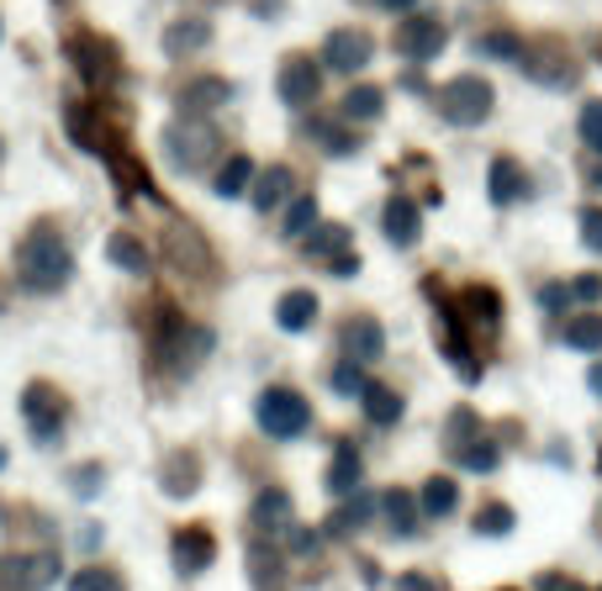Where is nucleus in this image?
Segmentation results:
<instances>
[{
    "instance_id": "nucleus-44",
    "label": "nucleus",
    "mask_w": 602,
    "mask_h": 591,
    "mask_svg": "<svg viewBox=\"0 0 602 591\" xmlns=\"http://www.w3.org/2000/svg\"><path fill=\"white\" fill-rule=\"evenodd\" d=\"M106 159H112V175H117L122 190H144V196H148V175H144V165H138L133 154H117V148H106Z\"/></svg>"
},
{
    "instance_id": "nucleus-52",
    "label": "nucleus",
    "mask_w": 602,
    "mask_h": 591,
    "mask_svg": "<svg viewBox=\"0 0 602 591\" xmlns=\"http://www.w3.org/2000/svg\"><path fill=\"white\" fill-rule=\"evenodd\" d=\"M571 302H602V275H577L571 281Z\"/></svg>"
},
{
    "instance_id": "nucleus-17",
    "label": "nucleus",
    "mask_w": 602,
    "mask_h": 591,
    "mask_svg": "<svg viewBox=\"0 0 602 591\" xmlns=\"http://www.w3.org/2000/svg\"><path fill=\"white\" fill-rule=\"evenodd\" d=\"M70 59H74V70L85 74L96 91H106V85L117 80V48L106 43V38H74Z\"/></svg>"
},
{
    "instance_id": "nucleus-25",
    "label": "nucleus",
    "mask_w": 602,
    "mask_h": 591,
    "mask_svg": "<svg viewBox=\"0 0 602 591\" xmlns=\"http://www.w3.org/2000/svg\"><path fill=\"white\" fill-rule=\"evenodd\" d=\"M317 291H307V285H296V291H286L281 302H275V323H281V333H307L317 323Z\"/></svg>"
},
{
    "instance_id": "nucleus-39",
    "label": "nucleus",
    "mask_w": 602,
    "mask_h": 591,
    "mask_svg": "<svg viewBox=\"0 0 602 591\" xmlns=\"http://www.w3.org/2000/svg\"><path fill=\"white\" fill-rule=\"evenodd\" d=\"M476 53L482 59H503V64H518V53H524V38L513 32V27H492L476 38Z\"/></svg>"
},
{
    "instance_id": "nucleus-58",
    "label": "nucleus",
    "mask_w": 602,
    "mask_h": 591,
    "mask_svg": "<svg viewBox=\"0 0 602 591\" xmlns=\"http://www.w3.org/2000/svg\"><path fill=\"white\" fill-rule=\"evenodd\" d=\"M6 460H11V454H6V450H0V471H6Z\"/></svg>"
},
{
    "instance_id": "nucleus-27",
    "label": "nucleus",
    "mask_w": 602,
    "mask_h": 591,
    "mask_svg": "<svg viewBox=\"0 0 602 591\" xmlns=\"http://www.w3.org/2000/svg\"><path fill=\"white\" fill-rule=\"evenodd\" d=\"M360 481H365V460H360V450L344 439L334 450V465H328V475H323V486L334 492V497H349V492H360Z\"/></svg>"
},
{
    "instance_id": "nucleus-30",
    "label": "nucleus",
    "mask_w": 602,
    "mask_h": 591,
    "mask_svg": "<svg viewBox=\"0 0 602 591\" xmlns=\"http://www.w3.org/2000/svg\"><path fill=\"white\" fill-rule=\"evenodd\" d=\"M386 112V91L381 85H349L344 101H338V117L349 122V127H365V122H376Z\"/></svg>"
},
{
    "instance_id": "nucleus-12",
    "label": "nucleus",
    "mask_w": 602,
    "mask_h": 591,
    "mask_svg": "<svg viewBox=\"0 0 602 591\" xmlns=\"http://www.w3.org/2000/svg\"><path fill=\"white\" fill-rule=\"evenodd\" d=\"M59 581V560L49 549L43 555H6L0 560V587L6 591H43Z\"/></svg>"
},
{
    "instance_id": "nucleus-13",
    "label": "nucleus",
    "mask_w": 602,
    "mask_h": 591,
    "mask_svg": "<svg viewBox=\"0 0 602 591\" xmlns=\"http://www.w3.org/2000/svg\"><path fill=\"white\" fill-rule=\"evenodd\" d=\"M381 233H386V243H391V249H402V254L418 249V238H423V207H418L412 196L397 190V196L381 207Z\"/></svg>"
},
{
    "instance_id": "nucleus-40",
    "label": "nucleus",
    "mask_w": 602,
    "mask_h": 591,
    "mask_svg": "<svg viewBox=\"0 0 602 591\" xmlns=\"http://www.w3.org/2000/svg\"><path fill=\"white\" fill-rule=\"evenodd\" d=\"M313 222H317V196H296L286 207V217H281V238H286V243H302V238L313 233Z\"/></svg>"
},
{
    "instance_id": "nucleus-56",
    "label": "nucleus",
    "mask_w": 602,
    "mask_h": 591,
    "mask_svg": "<svg viewBox=\"0 0 602 591\" xmlns=\"http://www.w3.org/2000/svg\"><path fill=\"white\" fill-rule=\"evenodd\" d=\"M587 386H592V391H598V397H602V359H598V365H592V370H587Z\"/></svg>"
},
{
    "instance_id": "nucleus-47",
    "label": "nucleus",
    "mask_w": 602,
    "mask_h": 591,
    "mask_svg": "<svg viewBox=\"0 0 602 591\" xmlns=\"http://www.w3.org/2000/svg\"><path fill=\"white\" fill-rule=\"evenodd\" d=\"M101 486H106V471H101V465H74V471H70V492L80 502H91Z\"/></svg>"
},
{
    "instance_id": "nucleus-2",
    "label": "nucleus",
    "mask_w": 602,
    "mask_h": 591,
    "mask_svg": "<svg viewBox=\"0 0 602 591\" xmlns=\"http://www.w3.org/2000/svg\"><path fill=\"white\" fill-rule=\"evenodd\" d=\"M154 355L165 359L175 376H191L196 365L212 355V328H196L169 302H159V312H154Z\"/></svg>"
},
{
    "instance_id": "nucleus-18",
    "label": "nucleus",
    "mask_w": 602,
    "mask_h": 591,
    "mask_svg": "<svg viewBox=\"0 0 602 591\" xmlns=\"http://www.w3.org/2000/svg\"><path fill=\"white\" fill-rule=\"evenodd\" d=\"M228 101H233V80H222V74H196L191 85H180V95H175L180 117H207Z\"/></svg>"
},
{
    "instance_id": "nucleus-33",
    "label": "nucleus",
    "mask_w": 602,
    "mask_h": 591,
    "mask_svg": "<svg viewBox=\"0 0 602 591\" xmlns=\"http://www.w3.org/2000/svg\"><path fill=\"white\" fill-rule=\"evenodd\" d=\"M64 122H70V138L80 143V148H91V154H106V148H112V133H106V122L96 117V106H70Z\"/></svg>"
},
{
    "instance_id": "nucleus-16",
    "label": "nucleus",
    "mask_w": 602,
    "mask_h": 591,
    "mask_svg": "<svg viewBox=\"0 0 602 591\" xmlns=\"http://www.w3.org/2000/svg\"><path fill=\"white\" fill-rule=\"evenodd\" d=\"M291 492L286 486H265L260 497H254V507H249V528L260 534V539H286L291 528Z\"/></svg>"
},
{
    "instance_id": "nucleus-1",
    "label": "nucleus",
    "mask_w": 602,
    "mask_h": 591,
    "mask_svg": "<svg viewBox=\"0 0 602 591\" xmlns=\"http://www.w3.org/2000/svg\"><path fill=\"white\" fill-rule=\"evenodd\" d=\"M74 275V254L64 233L59 228H32L22 238V249H17V281L32 291V296H53V291H64Z\"/></svg>"
},
{
    "instance_id": "nucleus-11",
    "label": "nucleus",
    "mask_w": 602,
    "mask_h": 591,
    "mask_svg": "<svg viewBox=\"0 0 602 591\" xmlns=\"http://www.w3.org/2000/svg\"><path fill=\"white\" fill-rule=\"evenodd\" d=\"M165 260L180 270V275H212V249H207V238L196 233L191 222H169L165 228Z\"/></svg>"
},
{
    "instance_id": "nucleus-4",
    "label": "nucleus",
    "mask_w": 602,
    "mask_h": 591,
    "mask_svg": "<svg viewBox=\"0 0 602 591\" xmlns=\"http://www.w3.org/2000/svg\"><path fill=\"white\" fill-rule=\"evenodd\" d=\"M434 101H439V117L450 127H482L492 117V106H497V91L482 74H455L444 91H434Z\"/></svg>"
},
{
    "instance_id": "nucleus-20",
    "label": "nucleus",
    "mask_w": 602,
    "mask_h": 591,
    "mask_svg": "<svg viewBox=\"0 0 602 591\" xmlns=\"http://www.w3.org/2000/svg\"><path fill=\"white\" fill-rule=\"evenodd\" d=\"M360 412L370 428H397L408 418V397L397 391V386H381V380H365L360 391Z\"/></svg>"
},
{
    "instance_id": "nucleus-48",
    "label": "nucleus",
    "mask_w": 602,
    "mask_h": 591,
    "mask_svg": "<svg viewBox=\"0 0 602 591\" xmlns=\"http://www.w3.org/2000/svg\"><path fill=\"white\" fill-rule=\"evenodd\" d=\"M581 243L592 249V254H602V207H581Z\"/></svg>"
},
{
    "instance_id": "nucleus-37",
    "label": "nucleus",
    "mask_w": 602,
    "mask_h": 591,
    "mask_svg": "<svg viewBox=\"0 0 602 591\" xmlns=\"http://www.w3.org/2000/svg\"><path fill=\"white\" fill-rule=\"evenodd\" d=\"M450 460H455V465H460L465 475H492L497 465H503V450H497L492 439H482V433H476L471 444H460V450H450Z\"/></svg>"
},
{
    "instance_id": "nucleus-36",
    "label": "nucleus",
    "mask_w": 602,
    "mask_h": 591,
    "mask_svg": "<svg viewBox=\"0 0 602 591\" xmlns=\"http://www.w3.org/2000/svg\"><path fill=\"white\" fill-rule=\"evenodd\" d=\"M106 260L117 264V270H127V275H148V270H154V254H148L133 233H112V238H106Z\"/></svg>"
},
{
    "instance_id": "nucleus-38",
    "label": "nucleus",
    "mask_w": 602,
    "mask_h": 591,
    "mask_svg": "<svg viewBox=\"0 0 602 591\" xmlns=\"http://www.w3.org/2000/svg\"><path fill=\"white\" fill-rule=\"evenodd\" d=\"M254 175H260V169H254V159H249V154H233V159H228V165L218 169V180H212V190H218L222 201H239V196H249V186H254Z\"/></svg>"
},
{
    "instance_id": "nucleus-26",
    "label": "nucleus",
    "mask_w": 602,
    "mask_h": 591,
    "mask_svg": "<svg viewBox=\"0 0 602 591\" xmlns=\"http://www.w3.org/2000/svg\"><path fill=\"white\" fill-rule=\"evenodd\" d=\"M207 43H212V22H207V17H180V22L165 27L169 59H191V53H201Z\"/></svg>"
},
{
    "instance_id": "nucleus-49",
    "label": "nucleus",
    "mask_w": 602,
    "mask_h": 591,
    "mask_svg": "<svg viewBox=\"0 0 602 591\" xmlns=\"http://www.w3.org/2000/svg\"><path fill=\"white\" fill-rule=\"evenodd\" d=\"M539 307L550 312V317H560V312L571 307V285H566V281H550V285H539Z\"/></svg>"
},
{
    "instance_id": "nucleus-14",
    "label": "nucleus",
    "mask_w": 602,
    "mask_h": 591,
    "mask_svg": "<svg viewBox=\"0 0 602 591\" xmlns=\"http://www.w3.org/2000/svg\"><path fill=\"white\" fill-rule=\"evenodd\" d=\"M338 344H344V355L360 359V365H381L386 359V328L381 317H370V312H355L344 333H338Z\"/></svg>"
},
{
    "instance_id": "nucleus-57",
    "label": "nucleus",
    "mask_w": 602,
    "mask_h": 591,
    "mask_svg": "<svg viewBox=\"0 0 602 591\" xmlns=\"http://www.w3.org/2000/svg\"><path fill=\"white\" fill-rule=\"evenodd\" d=\"M587 186H592V190H602V159H598V165H592V169H587Z\"/></svg>"
},
{
    "instance_id": "nucleus-51",
    "label": "nucleus",
    "mask_w": 602,
    "mask_h": 591,
    "mask_svg": "<svg viewBox=\"0 0 602 591\" xmlns=\"http://www.w3.org/2000/svg\"><path fill=\"white\" fill-rule=\"evenodd\" d=\"M317 545H323V539H317L313 528H296V523L286 528V549H291V555H302V560H307V555H317Z\"/></svg>"
},
{
    "instance_id": "nucleus-15",
    "label": "nucleus",
    "mask_w": 602,
    "mask_h": 591,
    "mask_svg": "<svg viewBox=\"0 0 602 591\" xmlns=\"http://www.w3.org/2000/svg\"><path fill=\"white\" fill-rule=\"evenodd\" d=\"M486 196H492V207H518V201H529L534 196L529 169L518 165L513 154H497L492 169H486Z\"/></svg>"
},
{
    "instance_id": "nucleus-29",
    "label": "nucleus",
    "mask_w": 602,
    "mask_h": 591,
    "mask_svg": "<svg viewBox=\"0 0 602 591\" xmlns=\"http://www.w3.org/2000/svg\"><path fill=\"white\" fill-rule=\"evenodd\" d=\"M302 243H307V254H313L317 264H328V260H338V254H349V249H355V233H349L344 222H323V217H317L313 233L302 238Z\"/></svg>"
},
{
    "instance_id": "nucleus-28",
    "label": "nucleus",
    "mask_w": 602,
    "mask_h": 591,
    "mask_svg": "<svg viewBox=\"0 0 602 591\" xmlns=\"http://www.w3.org/2000/svg\"><path fill=\"white\" fill-rule=\"evenodd\" d=\"M376 507H381V497H370V492H349V502L328 518V534H334V539H349V534L370 528V523H376Z\"/></svg>"
},
{
    "instance_id": "nucleus-59",
    "label": "nucleus",
    "mask_w": 602,
    "mask_h": 591,
    "mask_svg": "<svg viewBox=\"0 0 602 591\" xmlns=\"http://www.w3.org/2000/svg\"><path fill=\"white\" fill-rule=\"evenodd\" d=\"M598 471H602V454H598Z\"/></svg>"
},
{
    "instance_id": "nucleus-54",
    "label": "nucleus",
    "mask_w": 602,
    "mask_h": 591,
    "mask_svg": "<svg viewBox=\"0 0 602 591\" xmlns=\"http://www.w3.org/2000/svg\"><path fill=\"white\" fill-rule=\"evenodd\" d=\"M281 6H286V0H260V6H254V17H281Z\"/></svg>"
},
{
    "instance_id": "nucleus-50",
    "label": "nucleus",
    "mask_w": 602,
    "mask_h": 591,
    "mask_svg": "<svg viewBox=\"0 0 602 591\" xmlns=\"http://www.w3.org/2000/svg\"><path fill=\"white\" fill-rule=\"evenodd\" d=\"M391 591H450L439 576H423V570H402L397 581H391Z\"/></svg>"
},
{
    "instance_id": "nucleus-35",
    "label": "nucleus",
    "mask_w": 602,
    "mask_h": 591,
    "mask_svg": "<svg viewBox=\"0 0 602 591\" xmlns=\"http://www.w3.org/2000/svg\"><path fill=\"white\" fill-rule=\"evenodd\" d=\"M249 581H254V591H286V560L270 545H254L249 549Z\"/></svg>"
},
{
    "instance_id": "nucleus-43",
    "label": "nucleus",
    "mask_w": 602,
    "mask_h": 591,
    "mask_svg": "<svg viewBox=\"0 0 602 591\" xmlns=\"http://www.w3.org/2000/svg\"><path fill=\"white\" fill-rule=\"evenodd\" d=\"M70 591H127V581L106 566H85V570H74L70 576Z\"/></svg>"
},
{
    "instance_id": "nucleus-23",
    "label": "nucleus",
    "mask_w": 602,
    "mask_h": 591,
    "mask_svg": "<svg viewBox=\"0 0 602 591\" xmlns=\"http://www.w3.org/2000/svg\"><path fill=\"white\" fill-rule=\"evenodd\" d=\"M386 518V534L391 539H418V528H423V513H418V497L412 492H402V486H391L381 497V507H376Z\"/></svg>"
},
{
    "instance_id": "nucleus-41",
    "label": "nucleus",
    "mask_w": 602,
    "mask_h": 591,
    "mask_svg": "<svg viewBox=\"0 0 602 591\" xmlns=\"http://www.w3.org/2000/svg\"><path fill=\"white\" fill-rule=\"evenodd\" d=\"M513 507L507 502H486V507H476V518H471V528L476 534H486V539H503V534H513Z\"/></svg>"
},
{
    "instance_id": "nucleus-8",
    "label": "nucleus",
    "mask_w": 602,
    "mask_h": 591,
    "mask_svg": "<svg viewBox=\"0 0 602 591\" xmlns=\"http://www.w3.org/2000/svg\"><path fill=\"white\" fill-rule=\"evenodd\" d=\"M518 70L529 74L534 85H545V91H577L581 85V64L560 43H524Z\"/></svg>"
},
{
    "instance_id": "nucleus-3",
    "label": "nucleus",
    "mask_w": 602,
    "mask_h": 591,
    "mask_svg": "<svg viewBox=\"0 0 602 591\" xmlns=\"http://www.w3.org/2000/svg\"><path fill=\"white\" fill-rule=\"evenodd\" d=\"M254 423H260L265 439L291 444V439H302L313 428V402L302 391H291V386H265L260 402H254Z\"/></svg>"
},
{
    "instance_id": "nucleus-34",
    "label": "nucleus",
    "mask_w": 602,
    "mask_h": 591,
    "mask_svg": "<svg viewBox=\"0 0 602 591\" xmlns=\"http://www.w3.org/2000/svg\"><path fill=\"white\" fill-rule=\"evenodd\" d=\"M560 344L577 349V355H602V312H577V317H566Z\"/></svg>"
},
{
    "instance_id": "nucleus-21",
    "label": "nucleus",
    "mask_w": 602,
    "mask_h": 591,
    "mask_svg": "<svg viewBox=\"0 0 602 591\" xmlns=\"http://www.w3.org/2000/svg\"><path fill=\"white\" fill-rule=\"evenodd\" d=\"M291 190H296V175H291L286 165H270L254 175V186H249V201H254V212L270 217V212H281L291 201Z\"/></svg>"
},
{
    "instance_id": "nucleus-42",
    "label": "nucleus",
    "mask_w": 602,
    "mask_h": 591,
    "mask_svg": "<svg viewBox=\"0 0 602 591\" xmlns=\"http://www.w3.org/2000/svg\"><path fill=\"white\" fill-rule=\"evenodd\" d=\"M476 433H482V418H476L471 407H455V412L444 418V444H450V450H460V444H471Z\"/></svg>"
},
{
    "instance_id": "nucleus-19",
    "label": "nucleus",
    "mask_w": 602,
    "mask_h": 591,
    "mask_svg": "<svg viewBox=\"0 0 602 591\" xmlns=\"http://www.w3.org/2000/svg\"><path fill=\"white\" fill-rule=\"evenodd\" d=\"M460 317H465L471 333L503 328V296H497V285H465V291H460Z\"/></svg>"
},
{
    "instance_id": "nucleus-22",
    "label": "nucleus",
    "mask_w": 602,
    "mask_h": 591,
    "mask_svg": "<svg viewBox=\"0 0 602 591\" xmlns=\"http://www.w3.org/2000/svg\"><path fill=\"white\" fill-rule=\"evenodd\" d=\"M169 549H175V570H180V576H201V570L218 560V539H212L207 528H180Z\"/></svg>"
},
{
    "instance_id": "nucleus-55",
    "label": "nucleus",
    "mask_w": 602,
    "mask_h": 591,
    "mask_svg": "<svg viewBox=\"0 0 602 591\" xmlns=\"http://www.w3.org/2000/svg\"><path fill=\"white\" fill-rule=\"evenodd\" d=\"M376 6H381V11H391V17H397V11H412L418 0H376Z\"/></svg>"
},
{
    "instance_id": "nucleus-45",
    "label": "nucleus",
    "mask_w": 602,
    "mask_h": 591,
    "mask_svg": "<svg viewBox=\"0 0 602 591\" xmlns=\"http://www.w3.org/2000/svg\"><path fill=\"white\" fill-rule=\"evenodd\" d=\"M577 133H581V143H587V154L602 159V101H587V106H581Z\"/></svg>"
},
{
    "instance_id": "nucleus-5",
    "label": "nucleus",
    "mask_w": 602,
    "mask_h": 591,
    "mask_svg": "<svg viewBox=\"0 0 602 591\" xmlns=\"http://www.w3.org/2000/svg\"><path fill=\"white\" fill-rule=\"evenodd\" d=\"M22 418L32 428V444L59 450L64 444V428H70V397L59 386H49V380H38V386L22 391Z\"/></svg>"
},
{
    "instance_id": "nucleus-9",
    "label": "nucleus",
    "mask_w": 602,
    "mask_h": 591,
    "mask_svg": "<svg viewBox=\"0 0 602 591\" xmlns=\"http://www.w3.org/2000/svg\"><path fill=\"white\" fill-rule=\"evenodd\" d=\"M275 91H281V101H286L291 112H307V106H317V95H323V64H317L313 53H291L286 64H281Z\"/></svg>"
},
{
    "instance_id": "nucleus-7",
    "label": "nucleus",
    "mask_w": 602,
    "mask_h": 591,
    "mask_svg": "<svg viewBox=\"0 0 602 591\" xmlns=\"http://www.w3.org/2000/svg\"><path fill=\"white\" fill-rule=\"evenodd\" d=\"M444 43H450V27L439 22L434 11H412V17H402L397 32H391L397 59H408V64H434L439 53H444Z\"/></svg>"
},
{
    "instance_id": "nucleus-46",
    "label": "nucleus",
    "mask_w": 602,
    "mask_h": 591,
    "mask_svg": "<svg viewBox=\"0 0 602 591\" xmlns=\"http://www.w3.org/2000/svg\"><path fill=\"white\" fill-rule=\"evenodd\" d=\"M334 391H338V397H360V391H365V365H360V359H349V355L338 359V365H334Z\"/></svg>"
},
{
    "instance_id": "nucleus-53",
    "label": "nucleus",
    "mask_w": 602,
    "mask_h": 591,
    "mask_svg": "<svg viewBox=\"0 0 602 591\" xmlns=\"http://www.w3.org/2000/svg\"><path fill=\"white\" fill-rule=\"evenodd\" d=\"M328 275H338V281H349V275H360V254L349 249V254H338V260H328Z\"/></svg>"
},
{
    "instance_id": "nucleus-24",
    "label": "nucleus",
    "mask_w": 602,
    "mask_h": 591,
    "mask_svg": "<svg viewBox=\"0 0 602 591\" xmlns=\"http://www.w3.org/2000/svg\"><path fill=\"white\" fill-rule=\"evenodd\" d=\"M307 138H313L323 154H334V159H349V154H360L365 148V138L344 117H313L307 122Z\"/></svg>"
},
{
    "instance_id": "nucleus-60",
    "label": "nucleus",
    "mask_w": 602,
    "mask_h": 591,
    "mask_svg": "<svg viewBox=\"0 0 602 591\" xmlns=\"http://www.w3.org/2000/svg\"><path fill=\"white\" fill-rule=\"evenodd\" d=\"M0 154H6V148H0Z\"/></svg>"
},
{
    "instance_id": "nucleus-32",
    "label": "nucleus",
    "mask_w": 602,
    "mask_h": 591,
    "mask_svg": "<svg viewBox=\"0 0 602 591\" xmlns=\"http://www.w3.org/2000/svg\"><path fill=\"white\" fill-rule=\"evenodd\" d=\"M418 513H423V518H450V513H460L455 475H429L423 492H418Z\"/></svg>"
},
{
    "instance_id": "nucleus-10",
    "label": "nucleus",
    "mask_w": 602,
    "mask_h": 591,
    "mask_svg": "<svg viewBox=\"0 0 602 591\" xmlns=\"http://www.w3.org/2000/svg\"><path fill=\"white\" fill-rule=\"evenodd\" d=\"M376 59V38L365 32V27H338V32H328V43H323V70L334 74H360L365 64Z\"/></svg>"
},
{
    "instance_id": "nucleus-31",
    "label": "nucleus",
    "mask_w": 602,
    "mask_h": 591,
    "mask_svg": "<svg viewBox=\"0 0 602 591\" xmlns=\"http://www.w3.org/2000/svg\"><path fill=\"white\" fill-rule=\"evenodd\" d=\"M169 497H196V486H201V460L191 450H175L165 460V471H159Z\"/></svg>"
},
{
    "instance_id": "nucleus-6",
    "label": "nucleus",
    "mask_w": 602,
    "mask_h": 591,
    "mask_svg": "<svg viewBox=\"0 0 602 591\" xmlns=\"http://www.w3.org/2000/svg\"><path fill=\"white\" fill-rule=\"evenodd\" d=\"M218 127H207V117H180L175 127H165V154L180 175H201L218 159Z\"/></svg>"
}]
</instances>
